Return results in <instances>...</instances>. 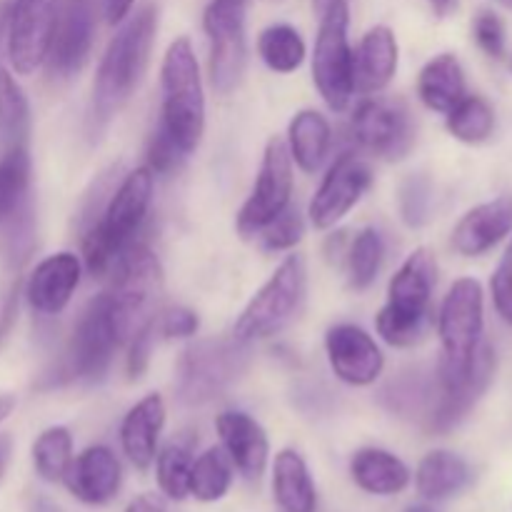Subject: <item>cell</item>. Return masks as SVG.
Returning a JSON list of instances; mask_svg holds the SVG:
<instances>
[{
    "label": "cell",
    "instance_id": "484cf974",
    "mask_svg": "<svg viewBox=\"0 0 512 512\" xmlns=\"http://www.w3.org/2000/svg\"><path fill=\"white\" fill-rule=\"evenodd\" d=\"M285 145H288L290 160L303 173H318L333 145V128L323 113L305 108L290 120Z\"/></svg>",
    "mask_w": 512,
    "mask_h": 512
},
{
    "label": "cell",
    "instance_id": "f35d334b",
    "mask_svg": "<svg viewBox=\"0 0 512 512\" xmlns=\"http://www.w3.org/2000/svg\"><path fill=\"white\" fill-rule=\"evenodd\" d=\"M303 233H305L303 215L298 213V208L288 205V208H285L283 213L273 220V223H268L263 230H260L258 238H260V243H263L265 250H273V253H278V250L295 248V245L303 240Z\"/></svg>",
    "mask_w": 512,
    "mask_h": 512
},
{
    "label": "cell",
    "instance_id": "277c9868",
    "mask_svg": "<svg viewBox=\"0 0 512 512\" xmlns=\"http://www.w3.org/2000/svg\"><path fill=\"white\" fill-rule=\"evenodd\" d=\"M160 128L185 155L195 153L205 133V90L190 38H175L160 65Z\"/></svg>",
    "mask_w": 512,
    "mask_h": 512
},
{
    "label": "cell",
    "instance_id": "f1b7e54d",
    "mask_svg": "<svg viewBox=\"0 0 512 512\" xmlns=\"http://www.w3.org/2000/svg\"><path fill=\"white\" fill-rule=\"evenodd\" d=\"M470 480H473L470 465L450 450H433L420 460L418 470H415V488H418L420 498L428 503L453 498L460 490L468 488Z\"/></svg>",
    "mask_w": 512,
    "mask_h": 512
},
{
    "label": "cell",
    "instance_id": "4316f807",
    "mask_svg": "<svg viewBox=\"0 0 512 512\" xmlns=\"http://www.w3.org/2000/svg\"><path fill=\"white\" fill-rule=\"evenodd\" d=\"M273 498L283 512H315L318 490L298 450H280L273 463Z\"/></svg>",
    "mask_w": 512,
    "mask_h": 512
},
{
    "label": "cell",
    "instance_id": "ee69618b",
    "mask_svg": "<svg viewBox=\"0 0 512 512\" xmlns=\"http://www.w3.org/2000/svg\"><path fill=\"white\" fill-rule=\"evenodd\" d=\"M153 338H155V323H150L148 328H143L138 335H133V340L128 343V375H130V380H138L140 375L148 370L150 353H153Z\"/></svg>",
    "mask_w": 512,
    "mask_h": 512
},
{
    "label": "cell",
    "instance_id": "5bb4252c",
    "mask_svg": "<svg viewBox=\"0 0 512 512\" xmlns=\"http://www.w3.org/2000/svg\"><path fill=\"white\" fill-rule=\"evenodd\" d=\"M60 0H13L5 15L10 68L18 75H33L48 58L58 20Z\"/></svg>",
    "mask_w": 512,
    "mask_h": 512
},
{
    "label": "cell",
    "instance_id": "cb8c5ba5",
    "mask_svg": "<svg viewBox=\"0 0 512 512\" xmlns=\"http://www.w3.org/2000/svg\"><path fill=\"white\" fill-rule=\"evenodd\" d=\"M163 428L165 403L158 393L145 395L125 413L120 423V448L138 470H148L153 465Z\"/></svg>",
    "mask_w": 512,
    "mask_h": 512
},
{
    "label": "cell",
    "instance_id": "9f6ffc18",
    "mask_svg": "<svg viewBox=\"0 0 512 512\" xmlns=\"http://www.w3.org/2000/svg\"><path fill=\"white\" fill-rule=\"evenodd\" d=\"M510 73H512V58H510Z\"/></svg>",
    "mask_w": 512,
    "mask_h": 512
},
{
    "label": "cell",
    "instance_id": "4dcf8cb0",
    "mask_svg": "<svg viewBox=\"0 0 512 512\" xmlns=\"http://www.w3.org/2000/svg\"><path fill=\"white\" fill-rule=\"evenodd\" d=\"M258 53L273 73L288 75L303 65L308 48L298 28L288 23H273L260 30Z\"/></svg>",
    "mask_w": 512,
    "mask_h": 512
},
{
    "label": "cell",
    "instance_id": "ab89813d",
    "mask_svg": "<svg viewBox=\"0 0 512 512\" xmlns=\"http://www.w3.org/2000/svg\"><path fill=\"white\" fill-rule=\"evenodd\" d=\"M473 35L475 43L480 45L485 55L495 60L505 58V25L498 13L493 10H480L473 20Z\"/></svg>",
    "mask_w": 512,
    "mask_h": 512
},
{
    "label": "cell",
    "instance_id": "7402d4cb",
    "mask_svg": "<svg viewBox=\"0 0 512 512\" xmlns=\"http://www.w3.org/2000/svg\"><path fill=\"white\" fill-rule=\"evenodd\" d=\"M512 233V195L475 205L453 230V248L465 258H478Z\"/></svg>",
    "mask_w": 512,
    "mask_h": 512
},
{
    "label": "cell",
    "instance_id": "ac0fdd59",
    "mask_svg": "<svg viewBox=\"0 0 512 512\" xmlns=\"http://www.w3.org/2000/svg\"><path fill=\"white\" fill-rule=\"evenodd\" d=\"M495 368H498L495 350L488 343H483L478 348V353H475V360L468 373L458 383L448 385V388H438V403L433 405V410L428 415L430 430L443 435L458 428L468 418L470 410L480 403L485 390L490 388V383L495 378Z\"/></svg>",
    "mask_w": 512,
    "mask_h": 512
},
{
    "label": "cell",
    "instance_id": "8d00e7d4",
    "mask_svg": "<svg viewBox=\"0 0 512 512\" xmlns=\"http://www.w3.org/2000/svg\"><path fill=\"white\" fill-rule=\"evenodd\" d=\"M155 478H158L160 493L170 500H185L190 495V468L193 455L183 443H168L155 455Z\"/></svg>",
    "mask_w": 512,
    "mask_h": 512
},
{
    "label": "cell",
    "instance_id": "4fadbf2b",
    "mask_svg": "<svg viewBox=\"0 0 512 512\" xmlns=\"http://www.w3.org/2000/svg\"><path fill=\"white\" fill-rule=\"evenodd\" d=\"M293 198V160L283 138H270L265 145L263 163L253 193L238 213V233L243 238H258L260 230L273 223Z\"/></svg>",
    "mask_w": 512,
    "mask_h": 512
},
{
    "label": "cell",
    "instance_id": "d4e9b609",
    "mask_svg": "<svg viewBox=\"0 0 512 512\" xmlns=\"http://www.w3.org/2000/svg\"><path fill=\"white\" fill-rule=\"evenodd\" d=\"M350 478L370 495H398L410 485V468L383 448H363L350 458Z\"/></svg>",
    "mask_w": 512,
    "mask_h": 512
},
{
    "label": "cell",
    "instance_id": "8992f818",
    "mask_svg": "<svg viewBox=\"0 0 512 512\" xmlns=\"http://www.w3.org/2000/svg\"><path fill=\"white\" fill-rule=\"evenodd\" d=\"M483 330V285L475 278L455 280L438 313V335L443 348L438 363V388H448L468 373L475 353L483 345Z\"/></svg>",
    "mask_w": 512,
    "mask_h": 512
},
{
    "label": "cell",
    "instance_id": "d590c367",
    "mask_svg": "<svg viewBox=\"0 0 512 512\" xmlns=\"http://www.w3.org/2000/svg\"><path fill=\"white\" fill-rule=\"evenodd\" d=\"M448 115V130L455 140L468 145L485 143L495 130V110L480 95H465Z\"/></svg>",
    "mask_w": 512,
    "mask_h": 512
},
{
    "label": "cell",
    "instance_id": "44dd1931",
    "mask_svg": "<svg viewBox=\"0 0 512 512\" xmlns=\"http://www.w3.org/2000/svg\"><path fill=\"white\" fill-rule=\"evenodd\" d=\"M220 435V448L228 453L233 468L243 475L248 483H258L268 468L270 443L263 425L250 418L243 410H225L215 420Z\"/></svg>",
    "mask_w": 512,
    "mask_h": 512
},
{
    "label": "cell",
    "instance_id": "30bf717a",
    "mask_svg": "<svg viewBox=\"0 0 512 512\" xmlns=\"http://www.w3.org/2000/svg\"><path fill=\"white\" fill-rule=\"evenodd\" d=\"M245 5V0H210L203 13V30L210 40V83L220 95L238 88L248 60Z\"/></svg>",
    "mask_w": 512,
    "mask_h": 512
},
{
    "label": "cell",
    "instance_id": "f6af8a7d",
    "mask_svg": "<svg viewBox=\"0 0 512 512\" xmlns=\"http://www.w3.org/2000/svg\"><path fill=\"white\" fill-rule=\"evenodd\" d=\"M135 0H103V13L110 25H120L130 13H133Z\"/></svg>",
    "mask_w": 512,
    "mask_h": 512
},
{
    "label": "cell",
    "instance_id": "2e32d148",
    "mask_svg": "<svg viewBox=\"0 0 512 512\" xmlns=\"http://www.w3.org/2000/svg\"><path fill=\"white\" fill-rule=\"evenodd\" d=\"M98 13L95 0H60L53 40H50L48 73L58 80H70L85 68L95 43Z\"/></svg>",
    "mask_w": 512,
    "mask_h": 512
},
{
    "label": "cell",
    "instance_id": "74e56055",
    "mask_svg": "<svg viewBox=\"0 0 512 512\" xmlns=\"http://www.w3.org/2000/svg\"><path fill=\"white\" fill-rule=\"evenodd\" d=\"M430 203H433V190L428 178L423 175H410L400 188V215L408 228H420L430 218Z\"/></svg>",
    "mask_w": 512,
    "mask_h": 512
},
{
    "label": "cell",
    "instance_id": "11a10c76",
    "mask_svg": "<svg viewBox=\"0 0 512 512\" xmlns=\"http://www.w3.org/2000/svg\"><path fill=\"white\" fill-rule=\"evenodd\" d=\"M500 3H503V5H508V8L512 10V0H500Z\"/></svg>",
    "mask_w": 512,
    "mask_h": 512
},
{
    "label": "cell",
    "instance_id": "bcb514c9",
    "mask_svg": "<svg viewBox=\"0 0 512 512\" xmlns=\"http://www.w3.org/2000/svg\"><path fill=\"white\" fill-rule=\"evenodd\" d=\"M125 512H168V510H165V503L158 498V495L145 493V495H138V498L125 508Z\"/></svg>",
    "mask_w": 512,
    "mask_h": 512
},
{
    "label": "cell",
    "instance_id": "83f0119b",
    "mask_svg": "<svg viewBox=\"0 0 512 512\" xmlns=\"http://www.w3.org/2000/svg\"><path fill=\"white\" fill-rule=\"evenodd\" d=\"M465 95L463 65L453 53H440L423 65L418 75V98L425 108L450 113Z\"/></svg>",
    "mask_w": 512,
    "mask_h": 512
},
{
    "label": "cell",
    "instance_id": "1f68e13d",
    "mask_svg": "<svg viewBox=\"0 0 512 512\" xmlns=\"http://www.w3.org/2000/svg\"><path fill=\"white\" fill-rule=\"evenodd\" d=\"M233 485V463L223 448H208L193 460L190 495L200 503H218Z\"/></svg>",
    "mask_w": 512,
    "mask_h": 512
},
{
    "label": "cell",
    "instance_id": "7c38bea8",
    "mask_svg": "<svg viewBox=\"0 0 512 512\" xmlns=\"http://www.w3.org/2000/svg\"><path fill=\"white\" fill-rule=\"evenodd\" d=\"M350 130L360 148L383 160H403L415 145L413 113L400 98H365L355 108Z\"/></svg>",
    "mask_w": 512,
    "mask_h": 512
},
{
    "label": "cell",
    "instance_id": "7a4b0ae2",
    "mask_svg": "<svg viewBox=\"0 0 512 512\" xmlns=\"http://www.w3.org/2000/svg\"><path fill=\"white\" fill-rule=\"evenodd\" d=\"M155 175L148 165L135 168L110 193L103 213L83 235V265L93 278H105L143 228L153 205Z\"/></svg>",
    "mask_w": 512,
    "mask_h": 512
},
{
    "label": "cell",
    "instance_id": "681fc988",
    "mask_svg": "<svg viewBox=\"0 0 512 512\" xmlns=\"http://www.w3.org/2000/svg\"><path fill=\"white\" fill-rule=\"evenodd\" d=\"M13 410H15V395H8V393L0 395V425L10 418Z\"/></svg>",
    "mask_w": 512,
    "mask_h": 512
},
{
    "label": "cell",
    "instance_id": "ba28073f",
    "mask_svg": "<svg viewBox=\"0 0 512 512\" xmlns=\"http://www.w3.org/2000/svg\"><path fill=\"white\" fill-rule=\"evenodd\" d=\"M248 348L233 335L188 345L178 363V398L185 405H205L220 398L248 368Z\"/></svg>",
    "mask_w": 512,
    "mask_h": 512
},
{
    "label": "cell",
    "instance_id": "836d02e7",
    "mask_svg": "<svg viewBox=\"0 0 512 512\" xmlns=\"http://www.w3.org/2000/svg\"><path fill=\"white\" fill-rule=\"evenodd\" d=\"M30 155L28 148H8L0 155V228L28 203Z\"/></svg>",
    "mask_w": 512,
    "mask_h": 512
},
{
    "label": "cell",
    "instance_id": "7bdbcfd3",
    "mask_svg": "<svg viewBox=\"0 0 512 512\" xmlns=\"http://www.w3.org/2000/svg\"><path fill=\"white\" fill-rule=\"evenodd\" d=\"M155 328L160 330L163 338H193L200 328L198 315L190 308H170L160 315V320L155 318Z\"/></svg>",
    "mask_w": 512,
    "mask_h": 512
},
{
    "label": "cell",
    "instance_id": "e575fe53",
    "mask_svg": "<svg viewBox=\"0 0 512 512\" xmlns=\"http://www.w3.org/2000/svg\"><path fill=\"white\" fill-rule=\"evenodd\" d=\"M73 460V435L63 425L43 430L33 443V468L45 483H63Z\"/></svg>",
    "mask_w": 512,
    "mask_h": 512
},
{
    "label": "cell",
    "instance_id": "f5cc1de1",
    "mask_svg": "<svg viewBox=\"0 0 512 512\" xmlns=\"http://www.w3.org/2000/svg\"><path fill=\"white\" fill-rule=\"evenodd\" d=\"M405 512H435L430 505H413V508H408Z\"/></svg>",
    "mask_w": 512,
    "mask_h": 512
},
{
    "label": "cell",
    "instance_id": "b9f144b4",
    "mask_svg": "<svg viewBox=\"0 0 512 512\" xmlns=\"http://www.w3.org/2000/svg\"><path fill=\"white\" fill-rule=\"evenodd\" d=\"M490 293H493L495 310L503 318V323L512 328V240L505 248V255L500 258L493 278H490Z\"/></svg>",
    "mask_w": 512,
    "mask_h": 512
},
{
    "label": "cell",
    "instance_id": "f907efd6",
    "mask_svg": "<svg viewBox=\"0 0 512 512\" xmlns=\"http://www.w3.org/2000/svg\"><path fill=\"white\" fill-rule=\"evenodd\" d=\"M30 512H63L53 500L48 498H35L33 505H30Z\"/></svg>",
    "mask_w": 512,
    "mask_h": 512
},
{
    "label": "cell",
    "instance_id": "60d3db41",
    "mask_svg": "<svg viewBox=\"0 0 512 512\" xmlns=\"http://www.w3.org/2000/svg\"><path fill=\"white\" fill-rule=\"evenodd\" d=\"M185 158H188V155H185L183 150L175 145V140L158 125L148 143V168L153 170V175L173 173L175 168H180V163H183Z\"/></svg>",
    "mask_w": 512,
    "mask_h": 512
},
{
    "label": "cell",
    "instance_id": "603a6c76",
    "mask_svg": "<svg viewBox=\"0 0 512 512\" xmlns=\"http://www.w3.org/2000/svg\"><path fill=\"white\" fill-rule=\"evenodd\" d=\"M398 38L388 25H375L360 38L353 50L355 90L363 95H378L393 83L398 73Z\"/></svg>",
    "mask_w": 512,
    "mask_h": 512
},
{
    "label": "cell",
    "instance_id": "9c48e42d",
    "mask_svg": "<svg viewBox=\"0 0 512 512\" xmlns=\"http://www.w3.org/2000/svg\"><path fill=\"white\" fill-rule=\"evenodd\" d=\"M348 0H335L320 13L318 38L313 50V83L330 110L340 113L355 95L353 45L348 38Z\"/></svg>",
    "mask_w": 512,
    "mask_h": 512
},
{
    "label": "cell",
    "instance_id": "3957f363",
    "mask_svg": "<svg viewBox=\"0 0 512 512\" xmlns=\"http://www.w3.org/2000/svg\"><path fill=\"white\" fill-rule=\"evenodd\" d=\"M438 263L428 248H418L390 278L388 300L375 315V330L393 348H413L433 325V293Z\"/></svg>",
    "mask_w": 512,
    "mask_h": 512
},
{
    "label": "cell",
    "instance_id": "f546056e",
    "mask_svg": "<svg viewBox=\"0 0 512 512\" xmlns=\"http://www.w3.org/2000/svg\"><path fill=\"white\" fill-rule=\"evenodd\" d=\"M30 105L10 70L0 68V143L3 148H28Z\"/></svg>",
    "mask_w": 512,
    "mask_h": 512
},
{
    "label": "cell",
    "instance_id": "8fae6325",
    "mask_svg": "<svg viewBox=\"0 0 512 512\" xmlns=\"http://www.w3.org/2000/svg\"><path fill=\"white\" fill-rule=\"evenodd\" d=\"M118 348L120 340L115 335L113 320H110L108 298H105V293H100L98 298L90 300V305L83 310L78 325H75L73 338L65 348L60 375L65 380L95 383V380L105 378Z\"/></svg>",
    "mask_w": 512,
    "mask_h": 512
},
{
    "label": "cell",
    "instance_id": "c3c4849f",
    "mask_svg": "<svg viewBox=\"0 0 512 512\" xmlns=\"http://www.w3.org/2000/svg\"><path fill=\"white\" fill-rule=\"evenodd\" d=\"M430 8L435 10V15L438 18H448V15H453L455 10H458V3L460 0H428Z\"/></svg>",
    "mask_w": 512,
    "mask_h": 512
},
{
    "label": "cell",
    "instance_id": "52a82bcc",
    "mask_svg": "<svg viewBox=\"0 0 512 512\" xmlns=\"http://www.w3.org/2000/svg\"><path fill=\"white\" fill-rule=\"evenodd\" d=\"M305 290H308V270L303 255H288L238 315L233 338L238 343L253 345L278 335L298 315Z\"/></svg>",
    "mask_w": 512,
    "mask_h": 512
},
{
    "label": "cell",
    "instance_id": "ffe728a7",
    "mask_svg": "<svg viewBox=\"0 0 512 512\" xmlns=\"http://www.w3.org/2000/svg\"><path fill=\"white\" fill-rule=\"evenodd\" d=\"M83 260L70 250L40 260L25 283V300L38 315H60L80 285Z\"/></svg>",
    "mask_w": 512,
    "mask_h": 512
},
{
    "label": "cell",
    "instance_id": "e0dca14e",
    "mask_svg": "<svg viewBox=\"0 0 512 512\" xmlns=\"http://www.w3.org/2000/svg\"><path fill=\"white\" fill-rule=\"evenodd\" d=\"M330 370L350 388H368L383 375L385 355L373 335L353 323H338L325 333Z\"/></svg>",
    "mask_w": 512,
    "mask_h": 512
},
{
    "label": "cell",
    "instance_id": "d6a6232c",
    "mask_svg": "<svg viewBox=\"0 0 512 512\" xmlns=\"http://www.w3.org/2000/svg\"><path fill=\"white\" fill-rule=\"evenodd\" d=\"M385 260L383 235L375 228H363L345 250V268H348V285L358 293L368 290L378 278Z\"/></svg>",
    "mask_w": 512,
    "mask_h": 512
},
{
    "label": "cell",
    "instance_id": "db71d44e",
    "mask_svg": "<svg viewBox=\"0 0 512 512\" xmlns=\"http://www.w3.org/2000/svg\"><path fill=\"white\" fill-rule=\"evenodd\" d=\"M5 15L8 13H3V10H0V35L5 33Z\"/></svg>",
    "mask_w": 512,
    "mask_h": 512
},
{
    "label": "cell",
    "instance_id": "9a60e30c",
    "mask_svg": "<svg viewBox=\"0 0 512 512\" xmlns=\"http://www.w3.org/2000/svg\"><path fill=\"white\" fill-rule=\"evenodd\" d=\"M373 185V170L358 153H340L320 180L308 205L310 223L318 230H330L360 203Z\"/></svg>",
    "mask_w": 512,
    "mask_h": 512
},
{
    "label": "cell",
    "instance_id": "6f0895ef",
    "mask_svg": "<svg viewBox=\"0 0 512 512\" xmlns=\"http://www.w3.org/2000/svg\"><path fill=\"white\" fill-rule=\"evenodd\" d=\"M245 3H248V0H245Z\"/></svg>",
    "mask_w": 512,
    "mask_h": 512
},
{
    "label": "cell",
    "instance_id": "6da1fadb",
    "mask_svg": "<svg viewBox=\"0 0 512 512\" xmlns=\"http://www.w3.org/2000/svg\"><path fill=\"white\" fill-rule=\"evenodd\" d=\"M155 35H158V8L145 3L130 13L120 23L118 33L110 38L93 83V105H90L93 133H100L138 90L148 70Z\"/></svg>",
    "mask_w": 512,
    "mask_h": 512
},
{
    "label": "cell",
    "instance_id": "5b68a950",
    "mask_svg": "<svg viewBox=\"0 0 512 512\" xmlns=\"http://www.w3.org/2000/svg\"><path fill=\"white\" fill-rule=\"evenodd\" d=\"M160 293H163V265L158 255L143 243H130L113 268V285L105 290L110 320L120 345L155 323Z\"/></svg>",
    "mask_w": 512,
    "mask_h": 512
},
{
    "label": "cell",
    "instance_id": "816d5d0a",
    "mask_svg": "<svg viewBox=\"0 0 512 512\" xmlns=\"http://www.w3.org/2000/svg\"><path fill=\"white\" fill-rule=\"evenodd\" d=\"M333 3H335V0H313V8L318 10V13H323V10L330 8Z\"/></svg>",
    "mask_w": 512,
    "mask_h": 512
},
{
    "label": "cell",
    "instance_id": "d6986e66",
    "mask_svg": "<svg viewBox=\"0 0 512 512\" xmlns=\"http://www.w3.org/2000/svg\"><path fill=\"white\" fill-rule=\"evenodd\" d=\"M123 468L115 453L105 445H90L80 455H73L65 470L63 485L75 500L85 505H108L120 493Z\"/></svg>",
    "mask_w": 512,
    "mask_h": 512
},
{
    "label": "cell",
    "instance_id": "7dc6e473",
    "mask_svg": "<svg viewBox=\"0 0 512 512\" xmlns=\"http://www.w3.org/2000/svg\"><path fill=\"white\" fill-rule=\"evenodd\" d=\"M10 458H13V438L8 433L0 435V480H3L5 470H8Z\"/></svg>",
    "mask_w": 512,
    "mask_h": 512
}]
</instances>
